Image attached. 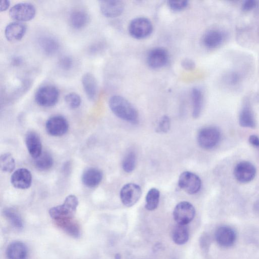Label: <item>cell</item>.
<instances>
[{
	"label": "cell",
	"mask_w": 259,
	"mask_h": 259,
	"mask_svg": "<svg viewBox=\"0 0 259 259\" xmlns=\"http://www.w3.org/2000/svg\"><path fill=\"white\" fill-rule=\"evenodd\" d=\"M112 112L118 118L132 124H137L139 114L135 107L126 99L118 95L112 96L109 101Z\"/></svg>",
	"instance_id": "6da1fadb"
},
{
	"label": "cell",
	"mask_w": 259,
	"mask_h": 259,
	"mask_svg": "<svg viewBox=\"0 0 259 259\" xmlns=\"http://www.w3.org/2000/svg\"><path fill=\"white\" fill-rule=\"evenodd\" d=\"M78 204L76 196L69 195L66 197L62 204L52 207L49 210L50 215L56 221L72 219Z\"/></svg>",
	"instance_id": "7a4b0ae2"
},
{
	"label": "cell",
	"mask_w": 259,
	"mask_h": 259,
	"mask_svg": "<svg viewBox=\"0 0 259 259\" xmlns=\"http://www.w3.org/2000/svg\"><path fill=\"white\" fill-rule=\"evenodd\" d=\"M221 136V133L218 128L214 126H207L199 131L197 140L201 148L210 149L218 145Z\"/></svg>",
	"instance_id": "3957f363"
},
{
	"label": "cell",
	"mask_w": 259,
	"mask_h": 259,
	"mask_svg": "<svg viewBox=\"0 0 259 259\" xmlns=\"http://www.w3.org/2000/svg\"><path fill=\"white\" fill-rule=\"evenodd\" d=\"M59 91L51 85H44L39 88L35 95V100L38 105L42 107H51L58 102Z\"/></svg>",
	"instance_id": "277c9868"
},
{
	"label": "cell",
	"mask_w": 259,
	"mask_h": 259,
	"mask_svg": "<svg viewBox=\"0 0 259 259\" xmlns=\"http://www.w3.org/2000/svg\"><path fill=\"white\" fill-rule=\"evenodd\" d=\"M153 25L147 18L138 17L132 20L128 26L131 35L136 39H143L149 36L152 32Z\"/></svg>",
	"instance_id": "5b68a950"
},
{
	"label": "cell",
	"mask_w": 259,
	"mask_h": 259,
	"mask_svg": "<svg viewBox=\"0 0 259 259\" xmlns=\"http://www.w3.org/2000/svg\"><path fill=\"white\" fill-rule=\"evenodd\" d=\"M195 215L194 207L188 201L179 202L173 211L174 220L177 224L180 225H187L193 220Z\"/></svg>",
	"instance_id": "8992f818"
},
{
	"label": "cell",
	"mask_w": 259,
	"mask_h": 259,
	"mask_svg": "<svg viewBox=\"0 0 259 259\" xmlns=\"http://www.w3.org/2000/svg\"><path fill=\"white\" fill-rule=\"evenodd\" d=\"M36 11L34 6L28 3H20L14 5L9 11V15L18 22L27 21L33 18Z\"/></svg>",
	"instance_id": "52a82bcc"
},
{
	"label": "cell",
	"mask_w": 259,
	"mask_h": 259,
	"mask_svg": "<svg viewBox=\"0 0 259 259\" xmlns=\"http://www.w3.org/2000/svg\"><path fill=\"white\" fill-rule=\"evenodd\" d=\"M178 184L180 188L188 194H194L200 190L201 181L195 174L187 171L180 175Z\"/></svg>",
	"instance_id": "ba28073f"
},
{
	"label": "cell",
	"mask_w": 259,
	"mask_h": 259,
	"mask_svg": "<svg viewBox=\"0 0 259 259\" xmlns=\"http://www.w3.org/2000/svg\"><path fill=\"white\" fill-rule=\"evenodd\" d=\"M142 195L141 187L134 183L124 185L120 191V198L122 204L126 207H131L139 200Z\"/></svg>",
	"instance_id": "9c48e42d"
},
{
	"label": "cell",
	"mask_w": 259,
	"mask_h": 259,
	"mask_svg": "<svg viewBox=\"0 0 259 259\" xmlns=\"http://www.w3.org/2000/svg\"><path fill=\"white\" fill-rule=\"evenodd\" d=\"M68 127L67 120L61 115L51 117L46 123V129L48 134L54 137L64 135L67 132Z\"/></svg>",
	"instance_id": "30bf717a"
},
{
	"label": "cell",
	"mask_w": 259,
	"mask_h": 259,
	"mask_svg": "<svg viewBox=\"0 0 259 259\" xmlns=\"http://www.w3.org/2000/svg\"><path fill=\"white\" fill-rule=\"evenodd\" d=\"M256 169L250 162L246 161L239 162L234 169L235 179L239 182L245 183L252 181L255 176Z\"/></svg>",
	"instance_id": "8fae6325"
},
{
	"label": "cell",
	"mask_w": 259,
	"mask_h": 259,
	"mask_svg": "<svg viewBox=\"0 0 259 259\" xmlns=\"http://www.w3.org/2000/svg\"><path fill=\"white\" fill-rule=\"evenodd\" d=\"M168 61V54L163 48H155L148 53L147 62L148 66L154 69L160 68L164 66Z\"/></svg>",
	"instance_id": "7c38bea8"
},
{
	"label": "cell",
	"mask_w": 259,
	"mask_h": 259,
	"mask_svg": "<svg viewBox=\"0 0 259 259\" xmlns=\"http://www.w3.org/2000/svg\"><path fill=\"white\" fill-rule=\"evenodd\" d=\"M214 238L219 245L228 247L232 246L235 243L236 235L231 227L222 226L218 228L215 230Z\"/></svg>",
	"instance_id": "4fadbf2b"
},
{
	"label": "cell",
	"mask_w": 259,
	"mask_h": 259,
	"mask_svg": "<svg viewBox=\"0 0 259 259\" xmlns=\"http://www.w3.org/2000/svg\"><path fill=\"white\" fill-rule=\"evenodd\" d=\"M226 38L225 33L218 29L207 31L202 37V43L207 49H213L220 47Z\"/></svg>",
	"instance_id": "5bb4252c"
},
{
	"label": "cell",
	"mask_w": 259,
	"mask_h": 259,
	"mask_svg": "<svg viewBox=\"0 0 259 259\" xmlns=\"http://www.w3.org/2000/svg\"><path fill=\"white\" fill-rule=\"evenodd\" d=\"M11 182L17 189H26L29 188L32 183L30 171L25 168L15 170L11 176Z\"/></svg>",
	"instance_id": "9a60e30c"
},
{
	"label": "cell",
	"mask_w": 259,
	"mask_h": 259,
	"mask_svg": "<svg viewBox=\"0 0 259 259\" xmlns=\"http://www.w3.org/2000/svg\"><path fill=\"white\" fill-rule=\"evenodd\" d=\"M100 8L103 15L109 18L119 16L124 10V3L118 0L100 1Z\"/></svg>",
	"instance_id": "2e32d148"
},
{
	"label": "cell",
	"mask_w": 259,
	"mask_h": 259,
	"mask_svg": "<svg viewBox=\"0 0 259 259\" xmlns=\"http://www.w3.org/2000/svg\"><path fill=\"white\" fill-rule=\"evenodd\" d=\"M25 142L29 153L33 158H36L42 152L40 138L36 133L28 132L25 136Z\"/></svg>",
	"instance_id": "e0dca14e"
},
{
	"label": "cell",
	"mask_w": 259,
	"mask_h": 259,
	"mask_svg": "<svg viewBox=\"0 0 259 259\" xmlns=\"http://www.w3.org/2000/svg\"><path fill=\"white\" fill-rule=\"evenodd\" d=\"M26 26L21 22L15 21L8 24L5 30L8 40L15 41L21 39L25 34Z\"/></svg>",
	"instance_id": "ac0fdd59"
},
{
	"label": "cell",
	"mask_w": 259,
	"mask_h": 259,
	"mask_svg": "<svg viewBox=\"0 0 259 259\" xmlns=\"http://www.w3.org/2000/svg\"><path fill=\"white\" fill-rule=\"evenodd\" d=\"M103 178L102 172L95 167L86 169L81 176L83 184L89 188H95L99 185Z\"/></svg>",
	"instance_id": "d6986e66"
},
{
	"label": "cell",
	"mask_w": 259,
	"mask_h": 259,
	"mask_svg": "<svg viewBox=\"0 0 259 259\" xmlns=\"http://www.w3.org/2000/svg\"><path fill=\"white\" fill-rule=\"evenodd\" d=\"M82 84L88 98L94 101L98 93V84L95 76L90 73H86L82 77Z\"/></svg>",
	"instance_id": "ffe728a7"
},
{
	"label": "cell",
	"mask_w": 259,
	"mask_h": 259,
	"mask_svg": "<svg viewBox=\"0 0 259 259\" xmlns=\"http://www.w3.org/2000/svg\"><path fill=\"white\" fill-rule=\"evenodd\" d=\"M239 124L244 127L254 128L256 122L254 113L250 104L245 102L243 105L239 115Z\"/></svg>",
	"instance_id": "44dd1931"
},
{
	"label": "cell",
	"mask_w": 259,
	"mask_h": 259,
	"mask_svg": "<svg viewBox=\"0 0 259 259\" xmlns=\"http://www.w3.org/2000/svg\"><path fill=\"white\" fill-rule=\"evenodd\" d=\"M6 254L8 259H26L27 256V247L22 242H13L8 246Z\"/></svg>",
	"instance_id": "7402d4cb"
},
{
	"label": "cell",
	"mask_w": 259,
	"mask_h": 259,
	"mask_svg": "<svg viewBox=\"0 0 259 259\" xmlns=\"http://www.w3.org/2000/svg\"><path fill=\"white\" fill-rule=\"evenodd\" d=\"M90 21L87 12L82 9H75L69 15V21L70 25L75 29H80L85 27Z\"/></svg>",
	"instance_id": "603a6c76"
},
{
	"label": "cell",
	"mask_w": 259,
	"mask_h": 259,
	"mask_svg": "<svg viewBox=\"0 0 259 259\" xmlns=\"http://www.w3.org/2000/svg\"><path fill=\"white\" fill-rule=\"evenodd\" d=\"M189 233L186 225L177 224L171 231L173 241L178 245L185 244L189 240Z\"/></svg>",
	"instance_id": "cb8c5ba5"
},
{
	"label": "cell",
	"mask_w": 259,
	"mask_h": 259,
	"mask_svg": "<svg viewBox=\"0 0 259 259\" xmlns=\"http://www.w3.org/2000/svg\"><path fill=\"white\" fill-rule=\"evenodd\" d=\"M39 45L44 53L47 55L55 54L59 48L58 41L50 36H44L39 40Z\"/></svg>",
	"instance_id": "d4e9b609"
},
{
	"label": "cell",
	"mask_w": 259,
	"mask_h": 259,
	"mask_svg": "<svg viewBox=\"0 0 259 259\" xmlns=\"http://www.w3.org/2000/svg\"><path fill=\"white\" fill-rule=\"evenodd\" d=\"M192 101V116L198 118L201 114L203 104V94L198 88H194L191 92Z\"/></svg>",
	"instance_id": "484cf974"
},
{
	"label": "cell",
	"mask_w": 259,
	"mask_h": 259,
	"mask_svg": "<svg viewBox=\"0 0 259 259\" xmlns=\"http://www.w3.org/2000/svg\"><path fill=\"white\" fill-rule=\"evenodd\" d=\"M57 225L68 235L78 237L80 234L78 224L72 219H68L56 221Z\"/></svg>",
	"instance_id": "4316f807"
},
{
	"label": "cell",
	"mask_w": 259,
	"mask_h": 259,
	"mask_svg": "<svg viewBox=\"0 0 259 259\" xmlns=\"http://www.w3.org/2000/svg\"><path fill=\"white\" fill-rule=\"evenodd\" d=\"M159 198V190L155 188H151L146 196L145 205L146 209L150 211L155 209L158 205Z\"/></svg>",
	"instance_id": "83f0119b"
},
{
	"label": "cell",
	"mask_w": 259,
	"mask_h": 259,
	"mask_svg": "<svg viewBox=\"0 0 259 259\" xmlns=\"http://www.w3.org/2000/svg\"><path fill=\"white\" fill-rule=\"evenodd\" d=\"M34 164L36 167L40 170H46L50 169L53 164L52 156L47 152L41 154L35 159Z\"/></svg>",
	"instance_id": "f1b7e54d"
},
{
	"label": "cell",
	"mask_w": 259,
	"mask_h": 259,
	"mask_svg": "<svg viewBox=\"0 0 259 259\" xmlns=\"http://www.w3.org/2000/svg\"><path fill=\"white\" fill-rule=\"evenodd\" d=\"M4 214L13 227L17 229H21L23 227L22 219L14 210L11 208L6 209Z\"/></svg>",
	"instance_id": "f546056e"
},
{
	"label": "cell",
	"mask_w": 259,
	"mask_h": 259,
	"mask_svg": "<svg viewBox=\"0 0 259 259\" xmlns=\"http://www.w3.org/2000/svg\"><path fill=\"white\" fill-rule=\"evenodd\" d=\"M0 166L2 171L12 172L15 167V159L9 153L2 154L0 157Z\"/></svg>",
	"instance_id": "4dcf8cb0"
},
{
	"label": "cell",
	"mask_w": 259,
	"mask_h": 259,
	"mask_svg": "<svg viewBox=\"0 0 259 259\" xmlns=\"http://www.w3.org/2000/svg\"><path fill=\"white\" fill-rule=\"evenodd\" d=\"M136 160L135 153L132 151L128 152L124 156L122 163L124 171L128 173L132 172L135 168Z\"/></svg>",
	"instance_id": "1f68e13d"
},
{
	"label": "cell",
	"mask_w": 259,
	"mask_h": 259,
	"mask_svg": "<svg viewBox=\"0 0 259 259\" xmlns=\"http://www.w3.org/2000/svg\"><path fill=\"white\" fill-rule=\"evenodd\" d=\"M65 101L67 105L71 109L78 108L81 102L80 97L75 93H70L65 97Z\"/></svg>",
	"instance_id": "d6a6232c"
},
{
	"label": "cell",
	"mask_w": 259,
	"mask_h": 259,
	"mask_svg": "<svg viewBox=\"0 0 259 259\" xmlns=\"http://www.w3.org/2000/svg\"><path fill=\"white\" fill-rule=\"evenodd\" d=\"M170 127V120L169 117L164 115L159 120L156 131L159 133H166L169 130Z\"/></svg>",
	"instance_id": "836d02e7"
},
{
	"label": "cell",
	"mask_w": 259,
	"mask_h": 259,
	"mask_svg": "<svg viewBox=\"0 0 259 259\" xmlns=\"http://www.w3.org/2000/svg\"><path fill=\"white\" fill-rule=\"evenodd\" d=\"M169 8L176 12H179L183 10L188 5L187 1H169L167 2Z\"/></svg>",
	"instance_id": "e575fe53"
},
{
	"label": "cell",
	"mask_w": 259,
	"mask_h": 259,
	"mask_svg": "<svg viewBox=\"0 0 259 259\" xmlns=\"http://www.w3.org/2000/svg\"><path fill=\"white\" fill-rule=\"evenodd\" d=\"M59 65L61 68L64 70L70 69L73 66V60L68 56H63L59 60Z\"/></svg>",
	"instance_id": "d590c367"
},
{
	"label": "cell",
	"mask_w": 259,
	"mask_h": 259,
	"mask_svg": "<svg viewBox=\"0 0 259 259\" xmlns=\"http://www.w3.org/2000/svg\"><path fill=\"white\" fill-rule=\"evenodd\" d=\"M257 5V1L255 0H246L243 2L241 5V10L243 12H249L255 8Z\"/></svg>",
	"instance_id": "8d00e7d4"
},
{
	"label": "cell",
	"mask_w": 259,
	"mask_h": 259,
	"mask_svg": "<svg viewBox=\"0 0 259 259\" xmlns=\"http://www.w3.org/2000/svg\"><path fill=\"white\" fill-rule=\"evenodd\" d=\"M182 67L186 70H191L194 69L195 64V63L190 59H185L182 62Z\"/></svg>",
	"instance_id": "74e56055"
},
{
	"label": "cell",
	"mask_w": 259,
	"mask_h": 259,
	"mask_svg": "<svg viewBox=\"0 0 259 259\" xmlns=\"http://www.w3.org/2000/svg\"><path fill=\"white\" fill-rule=\"evenodd\" d=\"M208 236L206 235H203L200 239V245L201 248L206 249L208 246L209 242Z\"/></svg>",
	"instance_id": "f35d334b"
},
{
	"label": "cell",
	"mask_w": 259,
	"mask_h": 259,
	"mask_svg": "<svg viewBox=\"0 0 259 259\" xmlns=\"http://www.w3.org/2000/svg\"><path fill=\"white\" fill-rule=\"evenodd\" d=\"M249 142L255 147H259V138L254 135H250L248 139Z\"/></svg>",
	"instance_id": "ab89813d"
},
{
	"label": "cell",
	"mask_w": 259,
	"mask_h": 259,
	"mask_svg": "<svg viewBox=\"0 0 259 259\" xmlns=\"http://www.w3.org/2000/svg\"><path fill=\"white\" fill-rule=\"evenodd\" d=\"M23 59L20 56H15L12 59L11 63L13 66H17L22 64Z\"/></svg>",
	"instance_id": "60d3db41"
},
{
	"label": "cell",
	"mask_w": 259,
	"mask_h": 259,
	"mask_svg": "<svg viewBox=\"0 0 259 259\" xmlns=\"http://www.w3.org/2000/svg\"><path fill=\"white\" fill-rule=\"evenodd\" d=\"M10 5V3L9 1L7 0H3L1 2L0 4V10L1 12L5 11L7 10Z\"/></svg>",
	"instance_id": "b9f144b4"
},
{
	"label": "cell",
	"mask_w": 259,
	"mask_h": 259,
	"mask_svg": "<svg viewBox=\"0 0 259 259\" xmlns=\"http://www.w3.org/2000/svg\"><path fill=\"white\" fill-rule=\"evenodd\" d=\"M114 259H121V255L119 253H116L114 256Z\"/></svg>",
	"instance_id": "7bdbcfd3"
}]
</instances>
